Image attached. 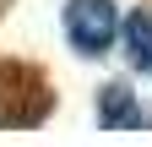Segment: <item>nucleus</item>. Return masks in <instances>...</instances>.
Returning a JSON list of instances; mask_svg holds the SVG:
<instances>
[{
  "mask_svg": "<svg viewBox=\"0 0 152 147\" xmlns=\"http://www.w3.org/2000/svg\"><path fill=\"white\" fill-rule=\"evenodd\" d=\"M65 38L76 54H109L120 38V11L114 0H71L65 6Z\"/></svg>",
  "mask_w": 152,
  "mask_h": 147,
  "instance_id": "1",
  "label": "nucleus"
},
{
  "mask_svg": "<svg viewBox=\"0 0 152 147\" xmlns=\"http://www.w3.org/2000/svg\"><path fill=\"white\" fill-rule=\"evenodd\" d=\"M98 125H109V131H125V125H141V109L130 104V93H125L120 82L98 93Z\"/></svg>",
  "mask_w": 152,
  "mask_h": 147,
  "instance_id": "2",
  "label": "nucleus"
},
{
  "mask_svg": "<svg viewBox=\"0 0 152 147\" xmlns=\"http://www.w3.org/2000/svg\"><path fill=\"white\" fill-rule=\"evenodd\" d=\"M120 27H125V54H130V65L152 76V11H136V16H125Z\"/></svg>",
  "mask_w": 152,
  "mask_h": 147,
  "instance_id": "3",
  "label": "nucleus"
}]
</instances>
